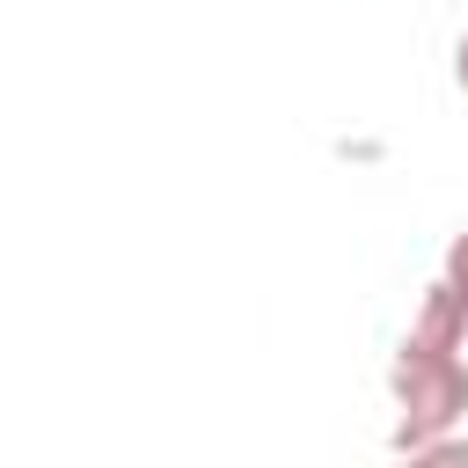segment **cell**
<instances>
[{
    "label": "cell",
    "instance_id": "7a4b0ae2",
    "mask_svg": "<svg viewBox=\"0 0 468 468\" xmlns=\"http://www.w3.org/2000/svg\"><path fill=\"white\" fill-rule=\"evenodd\" d=\"M439 285L453 292V307H461V322H468V227L446 241V263H439Z\"/></svg>",
    "mask_w": 468,
    "mask_h": 468
},
{
    "label": "cell",
    "instance_id": "6da1fadb",
    "mask_svg": "<svg viewBox=\"0 0 468 468\" xmlns=\"http://www.w3.org/2000/svg\"><path fill=\"white\" fill-rule=\"evenodd\" d=\"M388 395H395V431H388L395 453L431 446V439L461 431V417H468V322L439 278L424 285V300L388 358Z\"/></svg>",
    "mask_w": 468,
    "mask_h": 468
},
{
    "label": "cell",
    "instance_id": "3957f363",
    "mask_svg": "<svg viewBox=\"0 0 468 468\" xmlns=\"http://www.w3.org/2000/svg\"><path fill=\"white\" fill-rule=\"evenodd\" d=\"M402 468H468V439L446 431V439H431V446H410Z\"/></svg>",
    "mask_w": 468,
    "mask_h": 468
},
{
    "label": "cell",
    "instance_id": "277c9868",
    "mask_svg": "<svg viewBox=\"0 0 468 468\" xmlns=\"http://www.w3.org/2000/svg\"><path fill=\"white\" fill-rule=\"evenodd\" d=\"M453 88L468 95V29H461V44H453Z\"/></svg>",
    "mask_w": 468,
    "mask_h": 468
}]
</instances>
